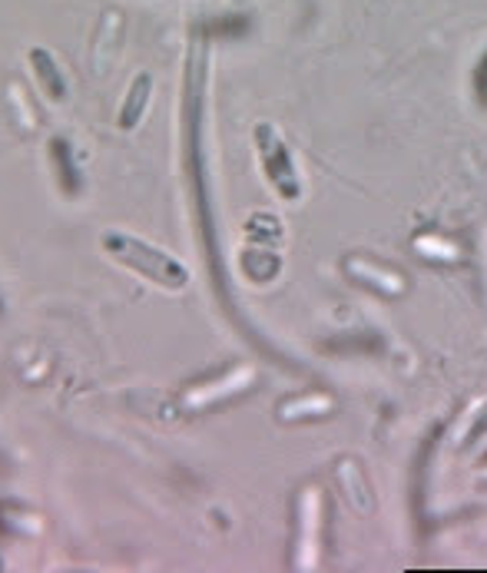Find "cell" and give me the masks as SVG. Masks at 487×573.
<instances>
[{
    "label": "cell",
    "instance_id": "3957f363",
    "mask_svg": "<svg viewBox=\"0 0 487 573\" xmlns=\"http://www.w3.org/2000/svg\"><path fill=\"white\" fill-rule=\"evenodd\" d=\"M53 156L60 159V176H63V183H67V189L73 192L77 189V176H73V166H70V156H67V143H53Z\"/></svg>",
    "mask_w": 487,
    "mask_h": 573
},
{
    "label": "cell",
    "instance_id": "7a4b0ae2",
    "mask_svg": "<svg viewBox=\"0 0 487 573\" xmlns=\"http://www.w3.org/2000/svg\"><path fill=\"white\" fill-rule=\"evenodd\" d=\"M352 269L358 272V275H368L375 285H385L388 292H401V279H398V275H385V272L378 275V272H368V265H365V262H352Z\"/></svg>",
    "mask_w": 487,
    "mask_h": 573
},
{
    "label": "cell",
    "instance_id": "277c9868",
    "mask_svg": "<svg viewBox=\"0 0 487 573\" xmlns=\"http://www.w3.org/2000/svg\"><path fill=\"white\" fill-rule=\"evenodd\" d=\"M418 249L421 252H431V255H444V259H454V249H444L441 239H418Z\"/></svg>",
    "mask_w": 487,
    "mask_h": 573
},
{
    "label": "cell",
    "instance_id": "6da1fadb",
    "mask_svg": "<svg viewBox=\"0 0 487 573\" xmlns=\"http://www.w3.org/2000/svg\"><path fill=\"white\" fill-rule=\"evenodd\" d=\"M305 540H308V567L315 563V527H319V490H308L305 494Z\"/></svg>",
    "mask_w": 487,
    "mask_h": 573
}]
</instances>
